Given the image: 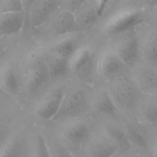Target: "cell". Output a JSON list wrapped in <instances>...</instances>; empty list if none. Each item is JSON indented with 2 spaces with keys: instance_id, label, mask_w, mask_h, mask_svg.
I'll list each match as a JSON object with an SVG mask.
<instances>
[{
  "instance_id": "cell-17",
  "label": "cell",
  "mask_w": 157,
  "mask_h": 157,
  "mask_svg": "<svg viewBox=\"0 0 157 157\" xmlns=\"http://www.w3.org/2000/svg\"><path fill=\"white\" fill-rule=\"evenodd\" d=\"M47 66L50 78L56 79L67 73L70 62L67 58L54 55L48 59Z\"/></svg>"
},
{
  "instance_id": "cell-11",
  "label": "cell",
  "mask_w": 157,
  "mask_h": 157,
  "mask_svg": "<svg viewBox=\"0 0 157 157\" xmlns=\"http://www.w3.org/2000/svg\"><path fill=\"white\" fill-rule=\"evenodd\" d=\"M48 20L50 29L56 35L69 33L77 28L75 15L69 10L59 8Z\"/></svg>"
},
{
  "instance_id": "cell-28",
  "label": "cell",
  "mask_w": 157,
  "mask_h": 157,
  "mask_svg": "<svg viewBox=\"0 0 157 157\" xmlns=\"http://www.w3.org/2000/svg\"><path fill=\"white\" fill-rule=\"evenodd\" d=\"M153 156H157V129L150 132Z\"/></svg>"
},
{
  "instance_id": "cell-22",
  "label": "cell",
  "mask_w": 157,
  "mask_h": 157,
  "mask_svg": "<svg viewBox=\"0 0 157 157\" xmlns=\"http://www.w3.org/2000/svg\"><path fill=\"white\" fill-rule=\"evenodd\" d=\"M2 82L5 88L13 94L18 93L19 90V80L15 72L10 69H5L1 75Z\"/></svg>"
},
{
  "instance_id": "cell-32",
  "label": "cell",
  "mask_w": 157,
  "mask_h": 157,
  "mask_svg": "<svg viewBox=\"0 0 157 157\" xmlns=\"http://www.w3.org/2000/svg\"><path fill=\"white\" fill-rule=\"evenodd\" d=\"M37 0H22V2L24 7V10H28L29 7L35 2Z\"/></svg>"
},
{
  "instance_id": "cell-23",
  "label": "cell",
  "mask_w": 157,
  "mask_h": 157,
  "mask_svg": "<svg viewBox=\"0 0 157 157\" xmlns=\"http://www.w3.org/2000/svg\"><path fill=\"white\" fill-rule=\"evenodd\" d=\"M118 145L112 144L107 142H101L96 144L93 148L92 156H110L118 150Z\"/></svg>"
},
{
  "instance_id": "cell-3",
  "label": "cell",
  "mask_w": 157,
  "mask_h": 157,
  "mask_svg": "<svg viewBox=\"0 0 157 157\" xmlns=\"http://www.w3.org/2000/svg\"><path fill=\"white\" fill-rule=\"evenodd\" d=\"M131 69V75L141 92L157 96V64L140 59Z\"/></svg>"
},
{
  "instance_id": "cell-18",
  "label": "cell",
  "mask_w": 157,
  "mask_h": 157,
  "mask_svg": "<svg viewBox=\"0 0 157 157\" xmlns=\"http://www.w3.org/2000/svg\"><path fill=\"white\" fill-rule=\"evenodd\" d=\"M90 134L88 127L84 123H78L70 125L65 131L66 138L72 143L78 144L86 140Z\"/></svg>"
},
{
  "instance_id": "cell-33",
  "label": "cell",
  "mask_w": 157,
  "mask_h": 157,
  "mask_svg": "<svg viewBox=\"0 0 157 157\" xmlns=\"http://www.w3.org/2000/svg\"><path fill=\"white\" fill-rule=\"evenodd\" d=\"M128 1H137V0H128Z\"/></svg>"
},
{
  "instance_id": "cell-12",
  "label": "cell",
  "mask_w": 157,
  "mask_h": 157,
  "mask_svg": "<svg viewBox=\"0 0 157 157\" xmlns=\"http://www.w3.org/2000/svg\"><path fill=\"white\" fill-rule=\"evenodd\" d=\"M64 94V90L61 88L53 91L44 99L38 107L37 115L44 120H53L60 108Z\"/></svg>"
},
{
  "instance_id": "cell-29",
  "label": "cell",
  "mask_w": 157,
  "mask_h": 157,
  "mask_svg": "<svg viewBox=\"0 0 157 157\" xmlns=\"http://www.w3.org/2000/svg\"><path fill=\"white\" fill-rule=\"evenodd\" d=\"M145 7V9L151 10L157 8V0H139Z\"/></svg>"
},
{
  "instance_id": "cell-31",
  "label": "cell",
  "mask_w": 157,
  "mask_h": 157,
  "mask_svg": "<svg viewBox=\"0 0 157 157\" xmlns=\"http://www.w3.org/2000/svg\"><path fill=\"white\" fill-rule=\"evenodd\" d=\"M147 20L157 25V8L150 10Z\"/></svg>"
},
{
  "instance_id": "cell-9",
  "label": "cell",
  "mask_w": 157,
  "mask_h": 157,
  "mask_svg": "<svg viewBox=\"0 0 157 157\" xmlns=\"http://www.w3.org/2000/svg\"><path fill=\"white\" fill-rule=\"evenodd\" d=\"M58 9L59 0H37L28 9L31 26H42Z\"/></svg>"
},
{
  "instance_id": "cell-20",
  "label": "cell",
  "mask_w": 157,
  "mask_h": 157,
  "mask_svg": "<svg viewBox=\"0 0 157 157\" xmlns=\"http://www.w3.org/2000/svg\"><path fill=\"white\" fill-rule=\"evenodd\" d=\"M95 109L100 113L106 115H113L117 112V107L113 98L105 91L100 94L95 102Z\"/></svg>"
},
{
  "instance_id": "cell-16",
  "label": "cell",
  "mask_w": 157,
  "mask_h": 157,
  "mask_svg": "<svg viewBox=\"0 0 157 157\" xmlns=\"http://www.w3.org/2000/svg\"><path fill=\"white\" fill-rule=\"evenodd\" d=\"M127 67L115 53H108L102 59L101 69L102 74L111 77L120 72L123 68Z\"/></svg>"
},
{
  "instance_id": "cell-7",
  "label": "cell",
  "mask_w": 157,
  "mask_h": 157,
  "mask_svg": "<svg viewBox=\"0 0 157 157\" xmlns=\"http://www.w3.org/2000/svg\"><path fill=\"white\" fill-rule=\"evenodd\" d=\"M86 105V98L80 90L65 93L60 108L52 120H59L80 113Z\"/></svg>"
},
{
  "instance_id": "cell-27",
  "label": "cell",
  "mask_w": 157,
  "mask_h": 157,
  "mask_svg": "<svg viewBox=\"0 0 157 157\" xmlns=\"http://www.w3.org/2000/svg\"><path fill=\"white\" fill-rule=\"evenodd\" d=\"M20 147L17 142L8 145L2 151L1 156H20Z\"/></svg>"
},
{
  "instance_id": "cell-14",
  "label": "cell",
  "mask_w": 157,
  "mask_h": 157,
  "mask_svg": "<svg viewBox=\"0 0 157 157\" xmlns=\"http://www.w3.org/2000/svg\"><path fill=\"white\" fill-rule=\"evenodd\" d=\"M50 78L47 64L38 62L29 72L27 88L30 93H36L43 88Z\"/></svg>"
},
{
  "instance_id": "cell-25",
  "label": "cell",
  "mask_w": 157,
  "mask_h": 157,
  "mask_svg": "<svg viewBox=\"0 0 157 157\" xmlns=\"http://www.w3.org/2000/svg\"><path fill=\"white\" fill-rule=\"evenodd\" d=\"M88 0H59V8L75 12Z\"/></svg>"
},
{
  "instance_id": "cell-24",
  "label": "cell",
  "mask_w": 157,
  "mask_h": 157,
  "mask_svg": "<svg viewBox=\"0 0 157 157\" xmlns=\"http://www.w3.org/2000/svg\"><path fill=\"white\" fill-rule=\"evenodd\" d=\"M24 10L22 0H1V12Z\"/></svg>"
},
{
  "instance_id": "cell-8",
  "label": "cell",
  "mask_w": 157,
  "mask_h": 157,
  "mask_svg": "<svg viewBox=\"0 0 157 157\" xmlns=\"http://www.w3.org/2000/svg\"><path fill=\"white\" fill-rule=\"evenodd\" d=\"M133 147L145 152L148 156H152L150 132L138 120L127 123L124 128Z\"/></svg>"
},
{
  "instance_id": "cell-13",
  "label": "cell",
  "mask_w": 157,
  "mask_h": 157,
  "mask_svg": "<svg viewBox=\"0 0 157 157\" xmlns=\"http://www.w3.org/2000/svg\"><path fill=\"white\" fill-rule=\"evenodd\" d=\"M25 18V10L1 12L0 34L1 36L18 33L22 28Z\"/></svg>"
},
{
  "instance_id": "cell-1",
  "label": "cell",
  "mask_w": 157,
  "mask_h": 157,
  "mask_svg": "<svg viewBox=\"0 0 157 157\" xmlns=\"http://www.w3.org/2000/svg\"><path fill=\"white\" fill-rule=\"evenodd\" d=\"M111 93L115 102L128 111H135L143 94L131 75L117 77L112 85Z\"/></svg>"
},
{
  "instance_id": "cell-5",
  "label": "cell",
  "mask_w": 157,
  "mask_h": 157,
  "mask_svg": "<svg viewBox=\"0 0 157 157\" xmlns=\"http://www.w3.org/2000/svg\"><path fill=\"white\" fill-rule=\"evenodd\" d=\"M132 29L116 45L115 53L128 67H132L140 59V44L137 33Z\"/></svg>"
},
{
  "instance_id": "cell-4",
  "label": "cell",
  "mask_w": 157,
  "mask_h": 157,
  "mask_svg": "<svg viewBox=\"0 0 157 157\" xmlns=\"http://www.w3.org/2000/svg\"><path fill=\"white\" fill-rule=\"evenodd\" d=\"M143 25L142 33H137L140 59L157 64V25L147 19Z\"/></svg>"
},
{
  "instance_id": "cell-19",
  "label": "cell",
  "mask_w": 157,
  "mask_h": 157,
  "mask_svg": "<svg viewBox=\"0 0 157 157\" xmlns=\"http://www.w3.org/2000/svg\"><path fill=\"white\" fill-rule=\"evenodd\" d=\"M54 55L71 58L77 51V46L75 41L71 38H66L59 41L53 47Z\"/></svg>"
},
{
  "instance_id": "cell-30",
  "label": "cell",
  "mask_w": 157,
  "mask_h": 157,
  "mask_svg": "<svg viewBox=\"0 0 157 157\" xmlns=\"http://www.w3.org/2000/svg\"><path fill=\"white\" fill-rule=\"evenodd\" d=\"M111 0H98V6H99V14L101 17L104 11L105 10L107 6Z\"/></svg>"
},
{
  "instance_id": "cell-10",
  "label": "cell",
  "mask_w": 157,
  "mask_h": 157,
  "mask_svg": "<svg viewBox=\"0 0 157 157\" xmlns=\"http://www.w3.org/2000/svg\"><path fill=\"white\" fill-rule=\"evenodd\" d=\"M71 58L70 67L72 72L82 79L89 78L93 68V56L90 50L87 47L78 49Z\"/></svg>"
},
{
  "instance_id": "cell-21",
  "label": "cell",
  "mask_w": 157,
  "mask_h": 157,
  "mask_svg": "<svg viewBox=\"0 0 157 157\" xmlns=\"http://www.w3.org/2000/svg\"><path fill=\"white\" fill-rule=\"evenodd\" d=\"M106 129L109 135L118 147H120L125 150H129L133 147L124 129L109 126L106 127Z\"/></svg>"
},
{
  "instance_id": "cell-6",
  "label": "cell",
  "mask_w": 157,
  "mask_h": 157,
  "mask_svg": "<svg viewBox=\"0 0 157 157\" xmlns=\"http://www.w3.org/2000/svg\"><path fill=\"white\" fill-rule=\"evenodd\" d=\"M135 111L137 120L150 132L157 129V96L143 93Z\"/></svg>"
},
{
  "instance_id": "cell-26",
  "label": "cell",
  "mask_w": 157,
  "mask_h": 157,
  "mask_svg": "<svg viewBox=\"0 0 157 157\" xmlns=\"http://www.w3.org/2000/svg\"><path fill=\"white\" fill-rule=\"evenodd\" d=\"M35 151L37 156H48L49 151L46 144L45 139L41 134H38L36 137Z\"/></svg>"
},
{
  "instance_id": "cell-15",
  "label": "cell",
  "mask_w": 157,
  "mask_h": 157,
  "mask_svg": "<svg viewBox=\"0 0 157 157\" xmlns=\"http://www.w3.org/2000/svg\"><path fill=\"white\" fill-rule=\"evenodd\" d=\"M74 13L77 27H85L91 25L100 17L98 0H88L74 12Z\"/></svg>"
},
{
  "instance_id": "cell-2",
  "label": "cell",
  "mask_w": 157,
  "mask_h": 157,
  "mask_svg": "<svg viewBox=\"0 0 157 157\" xmlns=\"http://www.w3.org/2000/svg\"><path fill=\"white\" fill-rule=\"evenodd\" d=\"M150 10L144 8L129 9L120 12L105 23V29L110 34H122L136 29L144 23Z\"/></svg>"
}]
</instances>
